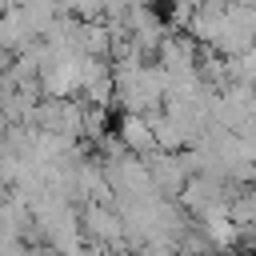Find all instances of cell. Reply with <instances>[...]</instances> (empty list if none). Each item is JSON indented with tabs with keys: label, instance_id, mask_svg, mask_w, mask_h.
<instances>
[{
	"label": "cell",
	"instance_id": "obj_1",
	"mask_svg": "<svg viewBox=\"0 0 256 256\" xmlns=\"http://www.w3.org/2000/svg\"><path fill=\"white\" fill-rule=\"evenodd\" d=\"M188 204L200 212H224V188L216 180H196L188 188Z\"/></svg>",
	"mask_w": 256,
	"mask_h": 256
},
{
	"label": "cell",
	"instance_id": "obj_2",
	"mask_svg": "<svg viewBox=\"0 0 256 256\" xmlns=\"http://www.w3.org/2000/svg\"><path fill=\"white\" fill-rule=\"evenodd\" d=\"M240 240H244V244L256 252V220H252V224H240Z\"/></svg>",
	"mask_w": 256,
	"mask_h": 256
}]
</instances>
